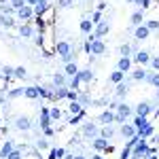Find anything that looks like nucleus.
Instances as JSON below:
<instances>
[{
	"label": "nucleus",
	"mask_w": 159,
	"mask_h": 159,
	"mask_svg": "<svg viewBox=\"0 0 159 159\" xmlns=\"http://www.w3.org/2000/svg\"><path fill=\"white\" fill-rule=\"evenodd\" d=\"M55 51L61 55V60H64V61L70 64V60H72V51H70V45H68V43H64V40L57 43V45H55Z\"/></svg>",
	"instance_id": "1"
},
{
	"label": "nucleus",
	"mask_w": 159,
	"mask_h": 159,
	"mask_svg": "<svg viewBox=\"0 0 159 159\" xmlns=\"http://www.w3.org/2000/svg\"><path fill=\"white\" fill-rule=\"evenodd\" d=\"M89 40H91V53H93V55H102L104 49H106V47H104V43H102L100 38H96V36H91Z\"/></svg>",
	"instance_id": "2"
},
{
	"label": "nucleus",
	"mask_w": 159,
	"mask_h": 159,
	"mask_svg": "<svg viewBox=\"0 0 159 159\" xmlns=\"http://www.w3.org/2000/svg\"><path fill=\"white\" fill-rule=\"evenodd\" d=\"M93 148H98V151H112V147H108V142H106V138H96L93 140Z\"/></svg>",
	"instance_id": "3"
},
{
	"label": "nucleus",
	"mask_w": 159,
	"mask_h": 159,
	"mask_svg": "<svg viewBox=\"0 0 159 159\" xmlns=\"http://www.w3.org/2000/svg\"><path fill=\"white\" fill-rule=\"evenodd\" d=\"M134 125H136V132L140 134V132H142L144 127H148L151 123H148L147 119H144V117H136V119H134Z\"/></svg>",
	"instance_id": "4"
},
{
	"label": "nucleus",
	"mask_w": 159,
	"mask_h": 159,
	"mask_svg": "<svg viewBox=\"0 0 159 159\" xmlns=\"http://www.w3.org/2000/svg\"><path fill=\"white\" fill-rule=\"evenodd\" d=\"M151 106H148V102H140L138 106H136V112H138V117H147Z\"/></svg>",
	"instance_id": "5"
},
{
	"label": "nucleus",
	"mask_w": 159,
	"mask_h": 159,
	"mask_svg": "<svg viewBox=\"0 0 159 159\" xmlns=\"http://www.w3.org/2000/svg\"><path fill=\"white\" fill-rule=\"evenodd\" d=\"M11 153H13V144H11V142H4L2 148H0V159H7Z\"/></svg>",
	"instance_id": "6"
},
{
	"label": "nucleus",
	"mask_w": 159,
	"mask_h": 159,
	"mask_svg": "<svg viewBox=\"0 0 159 159\" xmlns=\"http://www.w3.org/2000/svg\"><path fill=\"white\" fill-rule=\"evenodd\" d=\"M40 96V87H28L25 89V98H30V100H34Z\"/></svg>",
	"instance_id": "7"
},
{
	"label": "nucleus",
	"mask_w": 159,
	"mask_h": 159,
	"mask_svg": "<svg viewBox=\"0 0 159 159\" xmlns=\"http://www.w3.org/2000/svg\"><path fill=\"white\" fill-rule=\"evenodd\" d=\"M129 66H132L129 57H121V60H119V68H117V70H121V72H127V70H129Z\"/></svg>",
	"instance_id": "8"
},
{
	"label": "nucleus",
	"mask_w": 159,
	"mask_h": 159,
	"mask_svg": "<svg viewBox=\"0 0 159 159\" xmlns=\"http://www.w3.org/2000/svg\"><path fill=\"white\" fill-rule=\"evenodd\" d=\"M15 125H17L19 129H30V119H28V117H19V119L15 121Z\"/></svg>",
	"instance_id": "9"
},
{
	"label": "nucleus",
	"mask_w": 159,
	"mask_h": 159,
	"mask_svg": "<svg viewBox=\"0 0 159 159\" xmlns=\"http://www.w3.org/2000/svg\"><path fill=\"white\" fill-rule=\"evenodd\" d=\"M147 36H148V28H147V25H140V28H136V38L144 40Z\"/></svg>",
	"instance_id": "10"
},
{
	"label": "nucleus",
	"mask_w": 159,
	"mask_h": 159,
	"mask_svg": "<svg viewBox=\"0 0 159 159\" xmlns=\"http://www.w3.org/2000/svg\"><path fill=\"white\" fill-rule=\"evenodd\" d=\"M17 15H19L21 19H30V17H32V9H30V7H21V9L17 11Z\"/></svg>",
	"instance_id": "11"
},
{
	"label": "nucleus",
	"mask_w": 159,
	"mask_h": 159,
	"mask_svg": "<svg viewBox=\"0 0 159 159\" xmlns=\"http://www.w3.org/2000/svg\"><path fill=\"white\" fill-rule=\"evenodd\" d=\"M148 60H151V57H148L147 51H138V53H136V61H138V64H147Z\"/></svg>",
	"instance_id": "12"
},
{
	"label": "nucleus",
	"mask_w": 159,
	"mask_h": 159,
	"mask_svg": "<svg viewBox=\"0 0 159 159\" xmlns=\"http://www.w3.org/2000/svg\"><path fill=\"white\" fill-rule=\"evenodd\" d=\"M106 32H108V21H102V24L98 25V30H96V36H104V34H106Z\"/></svg>",
	"instance_id": "13"
},
{
	"label": "nucleus",
	"mask_w": 159,
	"mask_h": 159,
	"mask_svg": "<svg viewBox=\"0 0 159 159\" xmlns=\"http://www.w3.org/2000/svg\"><path fill=\"white\" fill-rule=\"evenodd\" d=\"M121 134L127 136V138H134V136H136V129L132 127V125H123V127H121Z\"/></svg>",
	"instance_id": "14"
},
{
	"label": "nucleus",
	"mask_w": 159,
	"mask_h": 159,
	"mask_svg": "<svg viewBox=\"0 0 159 159\" xmlns=\"http://www.w3.org/2000/svg\"><path fill=\"white\" fill-rule=\"evenodd\" d=\"M110 81L119 85V83H121V81H123V72H121V70H115V72L110 74Z\"/></svg>",
	"instance_id": "15"
},
{
	"label": "nucleus",
	"mask_w": 159,
	"mask_h": 159,
	"mask_svg": "<svg viewBox=\"0 0 159 159\" xmlns=\"http://www.w3.org/2000/svg\"><path fill=\"white\" fill-rule=\"evenodd\" d=\"M132 76H134V81H142V79H147V72H144L142 68H136Z\"/></svg>",
	"instance_id": "16"
},
{
	"label": "nucleus",
	"mask_w": 159,
	"mask_h": 159,
	"mask_svg": "<svg viewBox=\"0 0 159 159\" xmlns=\"http://www.w3.org/2000/svg\"><path fill=\"white\" fill-rule=\"evenodd\" d=\"M34 11H36L38 15H40V13H45V11H47V0H38V4L34 7Z\"/></svg>",
	"instance_id": "17"
},
{
	"label": "nucleus",
	"mask_w": 159,
	"mask_h": 159,
	"mask_svg": "<svg viewBox=\"0 0 159 159\" xmlns=\"http://www.w3.org/2000/svg\"><path fill=\"white\" fill-rule=\"evenodd\" d=\"M66 72L72 74V76H76V74H79V68H76V64H72V61H70V64H66Z\"/></svg>",
	"instance_id": "18"
},
{
	"label": "nucleus",
	"mask_w": 159,
	"mask_h": 159,
	"mask_svg": "<svg viewBox=\"0 0 159 159\" xmlns=\"http://www.w3.org/2000/svg\"><path fill=\"white\" fill-rule=\"evenodd\" d=\"M100 119H102V123H112L115 121V115H112V112H102Z\"/></svg>",
	"instance_id": "19"
},
{
	"label": "nucleus",
	"mask_w": 159,
	"mask_h": 159,
	"mask_svg": "<svg viewBox=\"0 0 159 159\" xmlns=\"http://www.w3.org/2000/svg\"><path fill=\"white\" fill-rule=\"evenodd\" d=\"M70 112H72V115H83V108H81V104L72 102V104H70Z\"/></svg>",
	"instance_id": "20"
},
{
	"label": "nucleus",
	"mask_w": 159,
	"mask_h": 159,
	"mask_svg": "<svg viewBox=\"0 0 159 159\" xmlns=\"http://www.w3.org/2000/svg\"><path fill=\"white\" fill-rule=\"evenodd\" d=\"M79 79H81V81H91V72H89V70H81V72H79Z\"/></svg>",
	"instance_id": "21"
},
{
	"label": "nucleus",
	"mask_w": 159,
	"mask_h": 159,
	"mask_svg": "<svg viewBox=\"0 0 159 159\" xmlns=\"http://www.w3.org/2000/svg\"><path fill=\"white\" fill-rule=\"evenodd\" d=\"M125 93H127V85H123V83H119V85H117V96H119V98H123Z\"/></svg>",
	"instance_id": "22"
},
{
	"label": "nucleus",
	"mask_w": 159,
	"mask_h": 159,
	"mask_svg": "<svg viewBox=\"0 0 159 159\" xmlns=\"http://www.w3.org/2000/svg\"><path fill=\"white\" fill-rule=\"evenodd\" d=\"M19 32H21V36H30V34H32V28H30L28 24H24V25H21V30H19Z\"/></svg>",
	"instance_id": "23"
},
{
	"label": "nucleus",
	"mask_w": 159,
	"mask_h": 159,
	"mask_svg": "<svg viewBox=\"0 0 159 159\" xmlns=\"http://www.w3.org/2000/svg\"><path fill=\"white\" fill-rule=\"evenodd\" d=\"M83 132H85V136H93V134H96V125H91V123H89V125H85V129H83Z\"/></svg>",
	"instance_id": "24"
},
{
	"label": "nucleus",
	"mask_w": 159,
	"mask_h": 159,
	"mask_svg": "<svg viewBox=\"0 0 159 159\" xmlns=\"http://www.w3.org/2000/svg\"><path fill=\"white\" fill-rule=\"evenodd\" d=\"M132 21H134V24H136V25L140 24V21H142V11H136V13H134V15H132Z\"/></svg>",
	"instance_id": "25"
},
{
	"label": "nucleus",
	"mask_w": 159,
	"mask_h": 159,
	"mask_svg": "<svg viewBox=\"0 0 159 159\" xmlns=\"http://www.w3.org/2000/svg\"><path fill=\"white\" fill-rule=\"evenodd\" d=\"M2 74H4L7 79H11V76H15V70H13L11 66H4V70H2Z\"/></svg>",
	"instance_id": "26"
},
{
	"label": "nucleus",
	"mask_w": 159,
	"mask_h": 159,
	"mask_svg": "<svg viewBox=\"0 0 159 159\" xmlns=\"http://www.w3.org/2000/svg\"><path fill=\"white\" fill-rule=\"evenodd\" d=\"M81 30H83V32H89V30H91V21H89V19H83V21H81Z\"/></svg>",
	"instance_id": "27"
},
{
	"label": "nucleus",
	"mask_w": 159,
	"mask_h": 159,
	"mask_svg": "<svg viewBox=\"0 0 159 159\" xmlns=\"http://www.w3.org/2000/svg\"><path fill=\"white\" fill-rule=\"evenodd\" d=\"M11 4H13V9H21V7H25V0H11Z\"/></svg>",
	"instance_id": "28"
},
{
	"label": "nucleus",
	"mask_w": 159,
	"mask_h": 159,
	"mask_svg": "<svg viewBox=\"0 0 159 159\" xmlns=\"http://www.w3.org/2000/svg\"><path fill=\"white\" fill-rule=\"evenodd\" d=\"M25 68H15V76H17V79H25Z\"/></svg>",
	"instance_id": "29"
},
{
	"label": "nucleus",
	"mask_w": 159,
	"mask_h": 159,
	"mask_svg": "<svg viewBox=\"0 0 159 159\" xmlns=\"http://www.w3.org/2000/svg\"><path fill=\"white\" fill-rule=\"evenodd\" d=\"M147 28H148V30H157L159 21H157V19H151V21H147Z\"/></svg>",
	"instance_id": "30"
},
{
	"label": "nucleus",
	"mask_w": 159,
	"mask_h": 159,
	"mask_svg": "<svg viewBox=\"0 0 159 159\" xmlns=\"http://www.w3.org/2000/svg\"><path fill=\"white\" fill-rule=\"evenodd\" d=\"M102 136H104V138H110V136H112V127H110V125H106V127L102 129Z\"/></svg>",
	"instance_id": "31"
},
{
	"label": "nucleus",
	"mask_w": 159,
	"mask_h": 159,
	"mask_svg": "<svg viewBox=\"0 0 159 159\" xmlns=\"http://www.w3.org/2000/svg\"><path fill=\"white\" fill-rule=\"evenodd\" d=\"M129 51H132V49H129V45H123V47H121V55H123V57H127Z\"/></svg>",
	"instance_id": "32"
},
{
	"label": "nucleus",
	"mask_w": 159,
	"mask_h": 159,
	"mask_svg": "<svg viewBox=\"0 0 159 159\" xmlns=\"http://www.w3.org/2000/svg\"><path fill=\"white\" fill-rule=\"evenodd\" d=\"M21 93H25V89H13L9 96H11V98H15V96H21Z\"/></svg>",
	"instance_id": "33"
},
{
	"label": "nucleus",
	"mask_w": 159,
	"mask_h": 159,
	"mask_svg": "<svg viewBox=\"0 0 159 159\" xmlns=\"http://www.w3.org/2000/svg\"><path fill=\"white\" fill-rule=\"evenodd\" d=\"M7 159H21V153H19V151H13V153H11Z\"/></svg>",
	"instance_id": "34"
},
{
	"label": "nucleus",
	"mask_w": 159,
	"mask_h": 159,
	"mask_svg": "<svg viewBox=\"0 0 159 159\" xmlns=\"http://www.w3.org/2000/svg\"><path fill=\"white\" fill-rule=\"evenodd\" d=\"M60 117H61V112H60L57 108H53V110H51V119H60Z\"/></svg>",
	"instance_id": "35"
},
{
	"label": "nucleus",
	"mask_w": 159,
	"mask_h": 159,
	"mask_svg": "<svg viewBox=\"0 0 159 159\" xmlns=\"http://www.w3.org/2000/svg\"><path fill=\"white\" fill-rule=\"evenodd\" d=\"M53 81H55V85H64V76H61V74H55Z\"/></svg>",
	"instance_id": "36"
},
{
	"label": "nucleus",
	"mask_w": 159,
	"mask_h": 159,
	"mask_svg": "<svg viewBox=\"0 0 159 159\" xmlns=\"http://www.w3.org/2000/svg\"><path fill=\"white\" fill-rule=\"evenodd\" d=\"M151 83L159 87V74H153V76H151Z\"/></svg>",
	"instance_id": "37"
},
{
	"label": "nucleus",
	"mask_w": 159,
	"mask_h": 159,
	"mask_svg": "<svg viewBox=\"0 0 159 159\" xmlns=\"http://www.w3.org/2000/svg\"><path fill=\"white\" fill-rule=\"evenodd\" d=\"M66 98H68V100H76L79 96H76V91H68V96H66Z\"/></svg>",
	"instance_id": "38"
},
{
	"label": "nucleus",
	"mask_w": 159,
	"mask_h": 159,
	"mask_svg": "<svg viewBox=\"0 0 159 159\" xmlns=\"http://www.w3.org/2000/svg\"><path fill=\"white\" fill-rule=\"evenodd\" d=\"M151 64H153V68H155V70H159V57H153Z\"/></svg>",
	"instance_id": "39"
},
{
	"label": "nucleus",
	"mask_w": 159,
	"mask_h": 159,
	"mask_svg": "<svg viewBox=\"0 0 159 159\" xmlns=\"http://www.w3.org/2000/svg\"><path fill=\"white\" fill-rule=\"evenodd\" d=\"M72 4V0H60V7H70Z\"/></svg>",
	"instance_id": "40"
},
{
	"label": "nucleus",
	"mask_w": 159,
	"mask_h": 159,
	"mask_svg": "<svg viewBox=\"0 0 159 159\" xmlns=\"http://www.w3.org/2000/svg\"><path fill=\"white\" fill-rule=\"evenodd\" d=\"M91 21H100V13H93L91 15Z\"/></svg>",
	"instance_id": "41"
},
{
	"label": "nucleus",
	"mask_w": 159,
	"mask_h": 159,
	"mask_svg": "<svg viewBox=\"0 0 159 159\" xmlns=\"http://www.w3.org/2000/svg\"><path fill=\"white\" fill-rule=\"evenodd\" d=\"M28 2H30V4H34V7L38 4V0H28Z\"/></svg>",
	"instance_id": "42"
},
{
	"label": "nucleus",
	"mask_w": 159,
	"mask_h": 159,
	"mask_svg": "<svg viewBox=\"0 0 159 159\" xmlns=\"http://www.w3.org/2000/svg\"><path fill=\"white\" fill-rule=\"evenodd\" d=\"M68 159H85V157H81V155H76V157H68Z\"/></svg>",
	"instance_id": "43"
},
{
	"label": "nucleus",
	"mask_w": 159,
	"mask_h": 159,
	"mask_svg": "<svg viewBox=\"0 0 159 159\" xmlns=\"http://www.w3.org/2000/svg\"><path fill=\"white\" fill-rule=\"evenodd\" d=\"M129 2H138V4H140V2H142V0H129Z\"/></svg>",
	"instance_id": "44"
},
{
	"label": "nucleus",
	"mask_w": 159,
	"mask_h": 159,
	"mask_svg": "<svg viewBox=\"0 0 159 159\" xmlns=\"http://www.w3.org/2000/svg\"><path fill=\"white\" fill-rule=\"evenodd\" d=\"M147 159H157V157H153V155H148V157Z\"/></svg>",
	"instance_id": "45"
},
{
	"label": "nucleus",
	"mask_w": 159,
	"mask_h": 159,
	"mask_svg": "<svg viewBox=\"0 0 159 159\" xmlns=\"http://www.w3.org/2000/svg\"><path fill=\"white\" fill-rule=\"evenodd\" d=\"M93 159H102V157H100V155H96V157H93Z\"/></svg>",
	"instance_id": "46"
},
{
	"label": "nucleus",
	"mask_w": 159,
	"mask_h": 159,
	"mask_svg": "<svg viewBox=\"0 0 159 159\" xmlns=\"http://www.w3.org/2000/svg\"><path fill=\"white\" fill-rule=\"evenodd\" d=\"M0 2H7V0H0Z\"/></svg>",
	"instance_id": "47"
}]
</instances>
